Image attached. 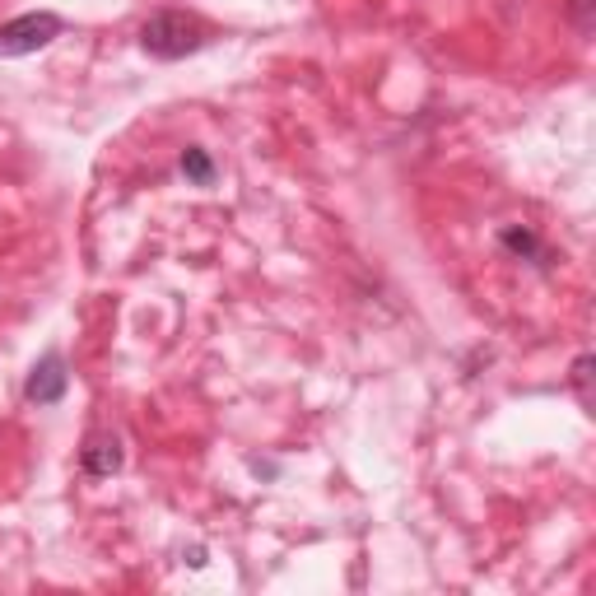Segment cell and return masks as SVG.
Instances as JSON below:
<instances>
[{"instance_id":"cell-1","label":"cell","mask_w":596,"mask_h":596,"mask_svg":"<svg viewBox=\"0 0 596 596\" xmlns=\"http://www.w3.org/2000/svg\"><path fill=\"white\" fill-rule=\"evenodd\" d=\"M201 42H205L201 19H191L182 10H159L140 24V47L154 61H182V56L201 52Z\"/></svg>"},{"instance_id":"cell-2","label":"cell","mask_w":596,"mask_h":596,"mask_svg":"<svg viewBox=\"0 0 596 596\" xmlns=\"http://www.w3.org/2000/svg\"><path fill=\"white\" fill-rule=\"evenodd\" d=\"M61 14L52 10H33V14H19L10 24H0V56H33L42 47H52L61 38Z\"/></svg>"},{"instance_id":"cell-3","label":"cell","mask_w":596,"mask_h":596,"mask_svg":"<svg viewBox=\"0 0 596 596\" xmlns=\"http://www.w3.org/2000/svg\"><path fill=\"white\" fill-rule=\"evenodd\" d=\"M66 387H70V373H66V359L61 354H47L38 368H33V378H28V401L33 406H56L61 396H66Z\"/></svg>"},{"instance_id":"cell-4","label":"cell","mask_w":596,"mask_h":596,"mask_svg":"<svg viewBox=\"0 0 596 596\" xmlns=\"http://www.w3.org/2000/svg\"><path fill=\"white\" fill-rule=\"evenodd\" d=\"M80 461L94 480H108V475L122 471V443H117V438H94V443L80 452Z\"/></svg>"},{"instance_id":"cell-5","label":"cell","mask_w":596,"mask_h":596,"mask_svg":"<svg viewBox=\"0 0 596 596\" xmlns=\"http://www.w3.org/2000/svg\"><path fill=\"white\" fill-rule=\"evenodd\" d=\"M499 243L513 252V257H522V261H545V247H541V238L531 229H522V224H508V229L499 233Z\"/></svg>"},{"instance_id":"cell-6","label":"cell","mask_w":596,"mask_h":596,"mask_svg":"<svg viewBox=\"0 0 596 596\" xmlns=\"http://www.w3.org/2000/svg\"><path fill=\"white\" fill-rule=\"evenodd\" d=\"M215 173H219L215 159H210L201 145L182 149V177H187V182H196V187H210V182H215Z\"/></svg>"},{"instance_id":"cell-7","label":"cell","mask_w":596,"mask_h":596,"mask_svg":"<svg viewBox=\"0 0 596 596\" xmlns=\"http://www.w3.org/2000/svg\"><path fill=\"white\" fill-rule=\"evenodd\" d=\"M573 387H578L583 401H592V354H583V359L573 364Z\"/></svg>"},{"instance_id":"cell-8","label":"cell","mask_w":596,"mask_h":596,"mask_svg":"<svg viewBox=\"0 0 596 596\" xmlns=\"http://www.w3.org/2000/svg\"><path fill=\"white\" fill-rule=\"evenodd\" d=\"M569 10H573V19H578V28L592 33V0H569Z\"/></svg>"}]
</instances>
